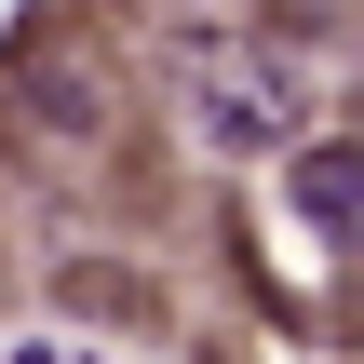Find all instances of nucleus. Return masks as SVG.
Here are the masks:
<instances>
[{"instance_id":"obj_1","label":"nucleus","mask_w":364,"mask_h":364,"mask_svg":"<svg viewBox=\"0 0 364 364\" xmlns=\"http://www.w3.org/2000/svg\"><path fill=\"white\" fill-rule=\"evenodd\" d=\"M324 95H338V68L311 27H189L176 41V108L230 162H297L324 135Z\"/></svg>"},{"instance_id":"obj_2","label":"nucleus","mask_w":364,"mask_h":364,"mask_svg":"<svg viewBox=\"0 0 364 364\" xmlns=\"http://www.w3.org/2000/svg\"><path fill=\"white\" fill-rule=\"evenodd\" d=\"M284 203L324 230V243H364V135H311L284 162Z\"/></svg>"},{"instance_id":"obj_3","label":"nucleus","mask_w":364,"mask_h":364,"mask_svg":"<svg viewBox=\"0 0 364 364\" xmlns=\"http://www.w3.org/2000/svg\"><path fill=\"white\" fill-rule=\"evenodd\" d=\"M0 364H95V351H68V338H0Z\"/></svg>"}]
</instances>
